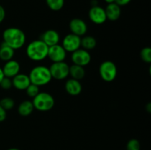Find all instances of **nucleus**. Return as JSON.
Segmentation results:
<instances>
[{
	"label": "nucleus",
	"mask_w": 151,
	"mask_h": 150,
	"mask_svg": "<svg viewBox=\"0 0 151 150\" xmlns=\"http://www.w3.org/2000/svg\"><path fill=\"white\" fill-rule=\"evenodd\" d=\"M3 42L13 49H19L26 42V35L21 29L8 27L3 32Z\"/></svg>",
	"instance_id": "f257e3e1"
},
{
	"label": "nucleus",
	"mask_w": 151,
	"mask_h": 150,
	"mask_svg": "<svg viewBox=\"0 0 151 150\" xmlns=\"http://www.w3.org/2000/svg\"><path fill=\"white\" fill-rule=\"evenodd\" d=\"M49 46L41 40H35L27 45L26 53L27 57L33 61H42L47 57Z\"/></svg>",
	"instance_id": "f03ea898"
},
{
	"label": "nucleus",
	"mask_w": 151,
	"mask_h": 150,
	"mask_svg": "<svg viewBox=\"0 0 151 150\" xmlns=\"http://www.w3.org/2000/svg\"><path fill=\"white\" fill-rule=\"evenodd\" d=\"M28 76L31 83L38 87L47 85L52 79L50 69L44 66H37L32 68Z\"/></svg>",
	"instance_id": "7ed1b4c3"
},
{
	"label": "nucleus",
	"mask_w": 151,
	"mask_h": 150,
	"mask_svg": "<svg viewBox=\"0 0 151 150\" xmlns=\"http://www.w3.org/2000/svg\"><path fill=\"white\" fill-rule=\"evenodd\" d=\"M34 109L41 112H47L52 110L55 105V99L52 96L47 92H39L32 101Z\"/></svg>",
	"instance_id": "20e7f679"
},
{
	"label": "nucleus",
	"mask_w": 151,
	"mask_h": 150,
	"mask_svg": "<svg viewBox=\"0 0 151 150\" xmlns=\"http://www.w3.org/2000/svg\"><path fill=\"white\" fill-rule=\"evenodd\" d=\"M99 72L103 80L111 82L116 79L117 75V67L114 62L106 60L100 64Z\"/></svg>",
	"instance_id": "39448f33"
},
{
	"label": "nucleus",
	"mask_w": 151,
	"mask_h": 150,
	"mask_svg": "<svg viewBox=\"0 0 151 150\" xmlns=\"http://www.w3.org/2000/svg\"><path fill=\"white\" fill-rule=\"evenodd\" d=\"M49 69L52 77L55 79L62 80L69 75V66L64 61L52 63Z\"/></svg>",
	"instance_id": "423d86ee"
},
{
	"label": "nucleus",
	"mask_w": 151,
	"mask_h": 150,
	"mask_svg": "<svg viewBox=\"0 0 151 150\" xmlns=\"http://www.w3.org/2000/svg\"><path fill=\"white\" fill-rule=\"evenodd\" d=\"M81 38L75 34H68L63 38L62 46L66 52L72 53L81 46Z\"/></svg>",
	"instance_id": "0eeeda50"
},
{
	"label": "nucleus",
	"mask_w": 151,
	"mask_h": 150,
	"mask_svg": "<svg viewBox=\"0 0 151 150\" xmlns=\"http://www.w3.org/2000/svg\"><path fill=\"white\" fill-rule=\"evenodd\" d=\"M72 61L73 64L84 67L90 63L91 57L90 53L84 49H78L72 53Z\"/></svg>",
	"instance_id": "6e6552de"
},
{
	"label": "nucleus",
	"mask_w": 151,
	"mask_h": 150,
	"mask_svg": "<svg viewBox=\"0 0 151 150\" xmlns=\"http://www.w3.org/2000/svg\"><path fill=\"white\" fill-rule=\"evenodd\" d=\"M89 19L95 24H103L107 20L105 9L98 5L92 6L88 12Z\"/></svg>",
	"instance_id": "1a4fd4ad"
},
{
	"label": "nucleus",
	"mask_w": 151,
	"mask_h": 150,
	"mask_svg": "<svg viewBox=\"0 0 151 150\" xmlns=\"http://www.w3.org/2000/svg\"><path fill=\"white\" fill-rule=\"evenodd\" d=\"M47 57L53 63L64 61L66 57V51L62 45L56 44L49 47Z\"/></svg>",
	"instance_id": "9d476101"
},
{
	"label": "nucleus",
	"mask_w": 151,
	"mask_h": 150,
	"mask_svg": "<svg viewBox=\"0 0 151 150\" xmlns=\"http://www.w3.org/2000/svg\"><path fill=\"white\" fill-rule=\"evenodd\" d=\"M69 29L72 34L81 37L86 34L88 30V26L86 23L83 19H73L69 22Z\"/></svg>",
	"instance_id": "9b49d317"
},
{
	"label": "nucleus",
	"mask_w": 151,
	"mask_h": 150,
	"mask_svg": "<svg viewBox=\"0 0 151 150\" xmlns=\"http://www.w3.org/2000/svg\"><path fill=\"white\" fill-rule=\"evenodd\" d=\"M20 64L18 61L14 60H8L4 65L2 69L4 76L12 79L20 71Z\"/></svg>",
	"instance_id": "f8f14e48"
},
{
	"label": "nucleus",
	"mask_w": 151,
	"mask_h": 150,
	"mask_svg": "<svg viewBox=\"0 0 151 150\" xmlns=\"http://www.w3.org/2000/svg\"><path fill=\"white\" fill-rule=\"evenodd\" d=\"M49 47L58 44L60 41V35L54 29H48L41 35V39Z\"/></svg>",
	"instance_id": "ddd939ff"
},
{
	"label": "nucleus",
	"mask_w": 151,
	"mask_h": 150,
	"mask_svg": "<svg viewBox=\"0 0 151 150\" xmlns=\"http://www.w3.org/2000/svg\"><path fill=\"white\" fill-rule=\"evenodd\" d=\"M12 83H13V87H14L15 88L20 91H24L27 89L31 82L28 75L19 73L14 77L12 78Z\"/></svg>",
	"instance_id": "4468645a"
},
{
	"label": "nucleus",
	"mask_w": 151,
	"mask_h": 150,
	"mask_svg": "<svg viewBox=\"0 0 151 150\" xmlns=\"http://www.w3.org/2000/svg\"><path fill=\"white\" fill-rule=\"evenodd\" d=\"M65 90L71 96H78L82 91V85L79 80L69 79L65 83Z\"/></svg>",
	"instance_id": "2eb2a0df"
},
{
	"label": "nucleus",
	"mask_w": 151,
	"mask_h": 150,
	"mask_svg": "<svg viewBox=\"0 0 151 150\" xmlns=\"http://www.w3.org/2000/svg\"><path fill=\"white\" fill-rule=\"evenodd\" d=\"M106 18L111 21L118 20L121 16V7L116 3L109 4L105 9Z\"/></svg>",
	"instance_id": "dca6fc26"
},
{
	"label": "nucleus",
	"mask_w": 151,
	"mask_h": 150,
	"mask_svg": "<svg viewBox=\"0 0 151 150\" xmlns=\"http://www.w3.org/2000/svg\"><path fill=\"white\" fill-rule=\"evenodd\" d=\"M34 110V106L32 104V102L29 100L23 101L19 104L18 107V113L20 116L27 117L29 116V115L32 114V113Z\"/></svg>",
	"instance_id": "f3484780"
},
{
	"label": "nucleus",
	"mask_w": 151,
	"mask_h": 150,
	"mask_svg": "<svg viewBox=\"0 0 151 150\" xmlns=\"http://www.w3.org/2000/svg\"><path fill=\"white\" fill-rule=\"evenodd\" d=\"M15 54V50L7 46L4 42L0 46V59L3 61H8L13 60Z\"/></svg>",
	"instance_id": "a211bd4d"
},
{
	"label": "nucleus",
	"mask_w": 151,
	"mask_h": 150,
	"mask_svg": "<svg viewBox=\"0 0 151 150\" xmlns=\"http://www.w3.org/2000/svg\"><path fill=\"white\" fill-rule=\"evenodd\" d=\"M85 69L84 67L78 65L73 64L72 66H69V75L72 76V79L81 80L85 76Z\"/></svg>",
	"instance_id": "6ab92c4d"
},
{
	"label": "nucleus",
	"mask_w": 151,
	"mask_h": 150,
	"mask_svg": "<svg viewBox=\"0 0 151 150\" xmlns=\"http://www.w3.org/2000/svg\"><path fill=\"white\" fill-rule=\"evenodd\" d=\"M81 46L83 49L86 50H91L93 49L97 46V41L95 38L90 35L84 36L83 38H81Z\"/></svg>",
	"instance_id": "aec40b11"
},
{
	"label": "nucleus",
	"mask_w": 151,
	"mask_h": 150,
	"mask_svg": "<svg viewBox=\"0 0 151 150\" xmlns=\"http://www.w3.org/2000/svg\"><path fill=\"white\" fill-rule=\"evenodd\" d=\"M49 8L53 11H58L61 10L64 5V0H46Z\"/></svg>",
	"instance_id": "412c9836"
},
{
	"label": "nucleus",
	"mask_w": 151,
	"mask_h": 150,
	"mask_svg": "<svg viewBox=\"0 0 151 150\" xmlns=\"http://www.w3.org/2000/svg\"><path fill=\"white\" fill-rule=\"evenodd\" d=\"M0 105L7 111L12 110L15 106V101L10 97H4L0 100Z\"/></svg>",
	"instance_id": "4be33fe9"
},
{
	"label": "nucleus",
	"mask_w": 151,
	"mask_h": 150,
	"mask_svg": "<svg viewBox=\"0 0 151 150\" xmlns=\"http://www.w3.org/2000/svg\"><path fill=\"white\" fill-rule=\"evenodd\" d=\"M27 93V95L29 97L33 99L34 97L36 96L38 94V93L40 92L39 87L37 86V85H34V84L30 83V85L27 88V89L25 90Z\"/></svg>",
	"instance_id": "5701e85b"
},
{
	"label": "nucleus",
	"mask_w": 151,
	"mask_h": 150,
	"mask_svg": "<svg viewBox=\"0 0 151 150\" xmlns=\"http://www.w3.org/2000/svg\"><path fill=\"white\" fill-rule=\"evenodd\" d=\"M142 60L147 63H151V49L150 47H145L140 52Z\"/></svg>",
	"instance_id": "b1692460"
},
{
	"label": "nucleus",
	"mask_w": 151,
	"mask_h": 150,
	"mask_svg": "<svg viewBox=\"0 0 151 150\" xmlns=\"http://www.w3.org/2000/svg\"><path fill=\"white\" fill-rule=\"evenodd\" d=\"M140 148L139 141L135 138H132L127 143L126 150H140Z\"/></svg>",
	"instance_id": "393cba45"
},
{
	"label": "nucleus",
	"mask_w": 151,
	"mask_h": 150,
	"mask_svg": "<svg viewBox=\"0 0 151 150\" xmlns=\"http://www.w3.org/2000/svg\"><path fill=\"white\" fill-rule=\"evenodd\" d=\"M0 87L2 89L8 90L13 87V83H12V79L10 78L6 77L4 76L2 79V80L0 82Z\"/></svg>",
	"instance_id": "a878e982"
},
{
	"label": "nucleus",
	"mask_w": 151,
	"mask_h": 150,
	"mask_svg": "<svg viewBox=\"0 0 151 150\" xmlns=\"http://www.w3.org/2000/svg\"><path fill=\"white\" fill-rule=\"evenodd\" d=\"M7 118V111L0 105V122L4 121Z\"/></svg>",
	"instance_id": "bb28decb"
},
{
	"label": "nucleus",
	"mask_w": 151,
	"mask_h": 150,
	"mask_svg": "<svg viewBox=\"0 0 151 150\" xmlns=\"http://www.w3.org/2000/svg\"><path fill=\"white\" fill-rule=\"evenodd\" d=\"M5 16H6L5 10H4V8L2 7V6L0 5V24L4 20V19H5Z\"/></svg>",
	"instance_id": "cd10ccee"
},
{
	"label": "nucleus",
	"mask_w": 151,
	"mask_h": 150,
	"mask_svg": "<svg viewBox=\"0 0 151 150\" xmlns=\"http://www.w3.org/2000/svg\"><path fill=\"white\" fill-rule=\"evenodd\" d=\"M131 0H115V3L117 4L119 6H125L127 5L131 2Z\"/></svg>",
	"instance_id": "c85d7f7f"
},
{
	"label": "nucleus",
	"mask_w": 151,
	"mask_h": 150,
	"mask_svg": "<svg viewBox=\"0 0 151 150\" xmlns=\"http://www.w3.org/2000/svg\"><path fill=\"white\" fill-rule=\"evenodd\" d=\"M4 77V73H3L2 69L0 67V82H1V81L2 80V79Z\"/></svg>",
	"instance_id": "c756f323"
},
{
	"label": "nucleus",
	"mask_w": 151,
	"mask_h": 150,
	"mask_svg": "<svg viewBox=\"0 0 151 150\" xmlns=\"http://www.w3.org/2000/svg\"><path fill=\"white\" fill-rule=\"evenodd\" d=\"M146 110H147V112H148V113H150V110H151L150 103H148V104H147V107H146Z\"/></svg>",
	"instance_id": "7c9ffc66"
},
{
	"label": "nucleus",
	"mask_w": 151,
	"mask_h": 150,
	"mask_svg": "<svg viewBox=\"0 0 151 150\" xmlns=\"http://www.w3.org/2000/svg\"><path fill=\"white\" fill-rule=\"evenodd\" d=\"M105 1H106L108 4H112V3H115V0H105Z\"/></svg>",
	"instance_id": "2f4dec72"
},
{
	"label": "nucleus",
	"mask_w": 151,
	"mask_h": 150,
	"mask_svg": "<svg viewBox=\"0 0 151 150\" xmlns=\"http://www.w3.org/2000/svg\"><path fill=\"white\" fill-rule=\"evenodd\" d=\"M7 150H20V149H19L17 148H10V149H8Z\"/></svg>",
	"instance_id": "473e14b6"
}]
</instances>
